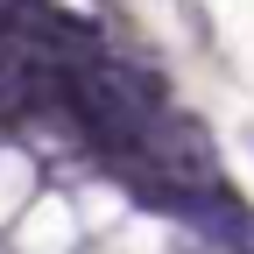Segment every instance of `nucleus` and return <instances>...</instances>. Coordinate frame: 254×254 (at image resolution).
<instances>
[{"mask_svg":"<svg viewBox=\"0 0 254 254\" xmlns=\"http://www.w3.org/2000/svg\"><path fill=\"white\" fill-rule=\"evenodd\" d=\"M64 233H71V219H64V205H43V219L28 226V247H36V254H57V247H64Z\"/></svg>","mask_w":254,"mask_h":254,"instance_id":"nucleus-1","label":"nucleus"},{"mask_svg":"<svg viewBox=\"0 0 254 254\" xmlns=\"http://www.w3.org/2000/svg\"><path fill=\"white\" fill-rule=\"evenodd\" d=\"M21 184H28V170H14V163H0V212H7V205L21 198Z\"/></svg>","mask_w":254,"mask_h":254,"instance_id":"nucleus-2","label":"nucleus"}]
</instances>
